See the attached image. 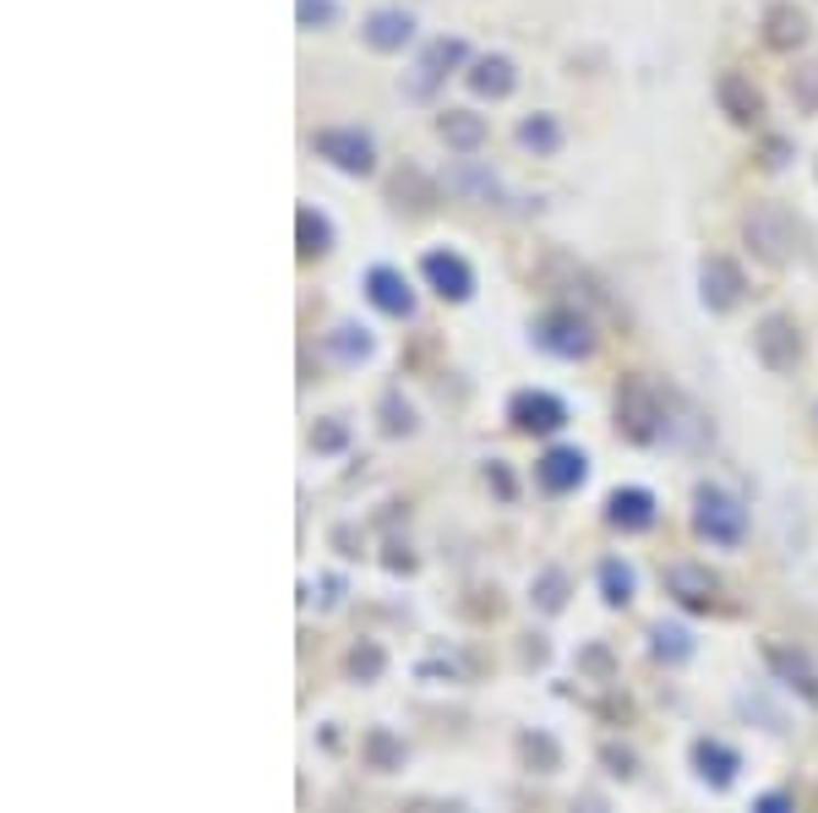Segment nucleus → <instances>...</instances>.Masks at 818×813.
<instances>
[{"mask_svg": "<svg viewBox=\"0 0 818 813\" xmlns=\"http://www.w3.org/2000/svg\"><path fill=\"white\" fill-rule=\"evenodd\" d=\"M742 235H748V246H753L764 263H786V257L797 252V224H792V213H786V208H775V202L748 208Z\"/></svg>", "mask_w": 818, "mask_h": 813, "instance_id": "obj_1", "label": "nucleus"}, {"mask_svg": "<svg viewBox=\"0 0 818 813\" xmlns=\"http://www.w3.org/2000/svg\"><path fill=\"white\" fill-rule=\"evenodd\" d=\"M535 344L546 349V355H562V360H584L590 349H595V327L584 312H573V307H551L540 323H535Z\"/></svg>", "mask_w": 818, "mask_h": 813, "instance_id": "obj_2", "label": "nucleus"}, {"mask_svg": "<svg viewBox=\"0 0 818 813\" xmlns=\"http://www.w3.org/2000/svg\"><path fill=\"white\" fill-rule=\"evenodd\" d=\"M312 154L327 159L333 169H344V175H371L377 169V143L360 126H323L312 137Z\"/></svg>", "mask_w": 818, "mask_h": 813, "instance_id": "obj_3", "label": "nucleus"}, {"mask_svg": "<svg viewBox=\"0 0 818 813\" xmlns=\"http://www.w3.org/2000/svg\"><path fill=\"white\" fill-rule=\"evenodd\" d=\"M693 524H698V535H704V541H715V546H737V541L748 535V513H742V502H737V497H726V491H715V487L698 491Z\"/></svg>", "mask_w": 818, "mask_h": 813, "instance_id": "obj_4", "label": "nucleus"}, {"mask_svg": "<svg viewBox=\"0 0 818 813\" xmlns=\"http://www.w3.org/2000/svg\"><path fill=\"white\" fill-rule=\"evenodd\" d=\"M753 349H759V360L770 366V371H792L797 360H803V333L792 318H781V312H770L759 333H753Z\"/></svg>", "mask_w": 818, "mask_h": 813, "instance_id": "obj_5", "label": "nucleus"}, {"mask_svg": "<svg viewBox=\"0 0 818 813\" xmlns=\"http://www.w3.org/2000/svg\"><path fill=\"white\" fill-rule=\"evenodd\" d=\"M617 426H623L634 443H650L654 432H660V399H654L639 377L623 382V393H617Z\"/></svg>", "mask_w": 818, "mask_h": 813, "instance_id": "obj_6", "label": "nucleus"}, {"mask_svg": "<svg viewBox=\"0 0 818 813\" xmlns=\"http://www.w3.org/2000/svg\"><path fill=\"white\" fill-rule=\"evenodd\" d=\"M421 274H426V285L442 301H470L475 296V274H470V263L459 252H426L421 257Z\"/></svg>", "mask_w": 818, "mask_h": 813, "instance_id": "obj_7", "label": "nucleus"}, {"mask_svg": "<svg viewBox=\"0 0 818 813\" xmlns=\"http://www.w3.org/2000/svg\"><path fill=\"white\" fill-rule=\"evenodd\" d=\"M742 290H748V279H742V268H737L731 257H704V268H698V296H704L709 312H731V307L742 301Z\"/></svg>", "mask_w": 818, "mask_h": 813, "instance_id": "obj_8", "label": "nucleus"}, {"mask_svg": "<svg viewBox=\"0 0 818 813\" xmlns=\"http://www.w3.org/2000/svg\"><path fill=\"white\" fill-rule=\"evenodd\" d=\"M464 55H470L464 38H437V44H426V55H421V66H415V82H410V99H426Z\"/></svg>", "mask_w": 818, "mask_h": 813, "instance_id": "obj_9", "label": "nucleus"}, {"mask_svg": "<svg viewBox=\"0 0 818 813\" xmlns=\"http://www.w3.org/2000/svg\"><path fill=\"white\" fill-rule=\"evenodd\" d=\"M507 421H513L518 432H557V426L568 421V410H562V399H551V393H513Z\"/></svg>", "mask_w": 818, "mask_h": 813, "instance_id": "obj_10", "label": "nucleus"}, {"mask_svg": "<svg viewBox=\"0 0 818 813\" xmlns=\"http://www.w3.org/2000/svg\"><path fill=\"white\" fill-rule=\"evenodd\" d=\"M366 44L371 49H382V55H393V49H404L410 38H415V16L410 11H399V5H382V11H371L366 16Z\"/></svg>", "mask_w": 818, "mask_h": 813, "instance_id": "obj_11", "label": "nucleus"}, {"mask_svg": "<svg viewBox=\"0 0 818 813\" xmlns=\"http://www.w3.org/2000/svg\"><path fill=\"white\" fill-rule=\"evenodd\" d=\"M715 99H720V110H726L737 126H753V121L764 115V93H759L742 71H726V77L715 82Z\"/></svg>", "mask_w": 818, "mask_h": 813, "instance_id": "obj_12", "label": "nucleus"}, {"mask_svg": "<svg viewBox=\"0 0 818 813\" xmlns=\"http://www.w3.org/2000/svg\"><path fill=\"white\" fill-rule=\"evenodd\" d=\"M366 296H371V307L388 312V318H410V312H415V290L404 285L399 268H371V274H366Z\"/></svg>", "mask_w": 818, "mask_h": 813, "instance_id": "obj_13", "label": "nucleus"}, {"mask_svg": "<svg viewBox=\"0 0 818 813\" xmlns=\"http://www.w3.org/2000/svg\"><path fill=\"white\" fill-rule=\"evenodd\" d=\"M437 137L453 148V154H475L486 143V121L475 110H442L437 115Z\"/></svg>", "mask_w": 818, "mask_h": 813, "instance_id": "obj_14", "label": "nucleus"}, {"mask_svg": "<svg viewBox=\"0 0 818 813\" xmlns=\"http://www.w3.org/2000/svg\"><path fill=\"white\" fill-rule=\"evenodd\" d=\"M665 590L682 601V606H715V579L704 573V568H693V563H671L665 568Z\"/></svg>", "mask_w": 818, "mask_h": 813, "instance_id": "obj_15", "label": "nucleus"}, {"mask_svg": "<svg viewBox=\"0 0 818 813\" xmlns=\"http://www.w3.org/2000/svg\"><path fill=\"white\" fill-rule=\"evenodd\" d=\"M584 470H590V459H584L579 448H551V454L535 465V476H540L546 491H573L584 481Z\"/></svg>", "mask_w": 818, "mask_h": 813, "instance_id": "obj_16", "label": "nucleus"}, {"mask_svg": "<svg viewBox=\"0 0 818 813\" xmlns=\"http://www.w3.org/2000/svg\"><path fill=\"white\" fill-rule=\"evenodd\" d=\"M464 82H470L481 99H507V93H513V82H518V71H513V60H507V55H481V60L464 71Z\"/></svg>", "mask_w": 818, "mask_h": 813, "instance_id": "obj_17", "label": "nucleus"}, {"mask_svg": "<svg viewBox=\"0 0 818 813\" xmlns=\"http://www.w3.org/2000/svg\"><path fill=\"white\" fill-rule=\"evenodd\" d=\"M764 660H770V671H775L786 688H797L803 699H818V671L808 666V655L786 650V645H770V650H764Z\"/></svg>", "mask_w": 818, "mask_h": 813, "instance_id": "obj_18", "label": "nucleus"}, {"mask_svg": "<svg viewBox=\"0 0 818 813\" xmlns=\"http://www.w3.org/2000/svg\"><path fill=\"white\" fill-rule=\"evenodd\" d=\"M764 38H770L775 49H797V44L808 38V16H803L792 0H775V5L764 11Z\"/></svg>", "mask_w": 818, "mask_h": 813, "instance_id": "obj_19", "label": "nucleus"}, {"mask_svg": "<svg viewBox=\"0 0 818 813\" xmlns=\"http://www.w3.org/2000/svg\"><path fill=\"white\" fill-rule=\"evenodd\" d=\"M612 524L617 530H650L654 524V497L645 487H623V491H612Z\"/></svg>", "mask_w": 818, "mask_h": 813, "instance_id": "obj_20", "label": "nucleus"}, {"mask_svg": "<svg viewBox=\"0 0 818 813\" xmlns=\"http://www.w3.org/2000/svg\"><path fill=\"white\" fill-rule=\"evenodd\" d=\"M518 148H529V154H557L562 148V126L551 121V115H529V121H518Z\"/></svg>", "mask_w": 818, "mask_h": 813, "instance_id": "obj_21", "label": "nucleus"}, {"mask_svg": "<svg viewBox=\"0 0 818 813\" xmlns=\"http://www.w3.org/2000/svg\"><path fill=\"white\" fill-rule=\"evenodd\" d=\"M693 759H698V776H704V781H715V787H726V781L737 776V754H731V748H720V743H709V737L693 748Z\"/></svg>", "mask_w": 818, "mask_h": 813, "instance_id": "obj_22", "label": "nucleus"}, {"mask_svg": "<svg viewBox=\"0 0 818 813\" xmlns=\"http://www.w3.org/2000/svg\"><path fill=\"white\" fill-rule=\"evenodd\" d=\"M295 230H301V257H323L333 246V224H327L317 208H301L295 213Z\"/></svg>", "mask_w": 818, "mask_h": 813, "instance_id": "obj_23", "label": "nucleus"}, {"mask_svg": "<svg viewBox=\"0 0 818 813\" xmlns=\"http://www.w3.org/2000/svg\"><path fill=\"white\" fill-rule=\"evenodd\" d=\"M453 186L464 191V197H475V202H496L502 197V180L486 175L481 164H464V169H453Z\"/></svg>", "mask_w": 818, "mask_h": 813, "instance_id": "obj_24", "label": "nucleus"}, {"mask_svg": "<svg viewBox=\"0 0 818 813\" xmlns=\"http://www.w3.org/2000/svg\"><path fill=\"white\" fill-rule=\"evenodd\" d=\"M327 349H333L338 360H366V355H371V338H366V327L338 323L333 333H327Z\"/></svg>", "mask_w": 818, "mask_h": 813, "instance_id": "obj_25", "label": "nucleus"}, {"mask_svg": "<svg viewBox=\"0 0 818 813\" xmlns=\"http://www.w3.org/2000/svg\"><path fill=\"white\" fill-rule=\"evenodd\" d=\"M650 639H654V655H660V660H687V655H693V634H687L682 623H660Z\"/></svg>", "mask_w": 818, "mask_h": 813, "instance_id": "obj_26", "label": "nucleus"}, {"mask_svg": "<svg viewBox=\"0 0 818 813\" xmlns=\"http://www.w3.org/2000/svg\"><path fill=\"white\" fill-rule=\"evenodd\" d=\"M601 595H606L612 606H628V601H634V573H628L623 563H601Z\"/></svg>", "mask_w": 818, "mask_h": 813, "instance_id": "obj_27", "label": "nucleus"}, {"mask_svg": "<svg viewBox=\"0 0 818 813\" xmlns=\"http://www.w3.org/2000/svg\"><path fill=\"white\" fill-rule=\"evenodd\" d=\"M295 11H301V27H327V22H338V0H301Z\"/></svg>", "mask_w": 818, "mask_h": 813, "instance_id": "obj_28", "label": "nucleus"}, {"mask_svg": "<svg viewBox=\"0 0 818 813\" xmlns=\"http://www.w3.org/2000/svg\"><path fill=\"white\" fill-rule=\"evenodd\" d=\"M562 590H568V584H562V573H557V568H546L535 595H540V606H546V612H562Z\"/></svg>", "mask_w": 818, "mask_h": 813, "instance_id": "obj_29", "label": "nucleus"}, {"mask_svg": "<svg viewBox=\"0 0 818 813\" xmlns=\"http://www.w3.org/2000/svg\"><path fill=\"white\" fill-rule=\"evenodd\" d=\"M371 759H377V765H399V759H404V748H399L388 732H371Z\"/></svg>", "mask_w": 818, "mask_h": 813, "instance_id": "obj_30", "label": "nucleus"}, {"mask_svg": "<svg viewBox=\"0 0 818 813\" xmlns=\"http://www.w3.org/2000/svg\"><path fill=\"white\" fill-rule=\"evenodd\" d=\"M349 666H355V671H366V677H377V671H382V655H377L371 645H366V650H355V655H349Z\"/></svg>", "mask_w": 818, "mask_h": 813, "instance_id": "obj_31", "label": "nucleus"}, {"mask_svg": "<svg viewBox=\"0 0 818 813\" xmlns=\"http://www.w3.org/2000/svg\"><path fill=\"white\" fill-rule=\"evenodd\" d=\"M382 432H410V404L399 410V399H388V421H382Z\"/></svg>", "mask_w": 818, "mask_h": 813, "instance_id": "obj_32", "label": "nucleus"}, {"mask_svg": "<svg viewBox=\"0 0 818 813\" xmlns=\"http://www.w3.org/2000/svg\"><path fill=\"white\" fill-rule=\"evenodd\" d=\"M753 813H792V803H786L781 792H770V798H759V809Z\"/></svg>", "mask_w": 818, "mask_h": 813, "instance_id": "obj_33", "label": "nucleus"}]
</instances>
